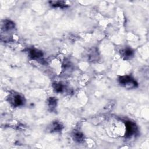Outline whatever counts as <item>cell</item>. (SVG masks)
Instances as JSON below:
<instances>
[{"mask_svg": "<svg viewBox=\"0 0 149 149\" xmlns=\"http://www.w3.org/2000/svg\"><path fill=\"white\" fill-rule=\"evenodd\" d=\"M11 103H12L14 107L21 106L24 104V98L20 95H14L12 97L10 98Z\"/></svg>", "mask_w": 149, "mask_h": 149, "instance_id": "obj_3", "label": "cell"}, {"mask_svg": "<svg viewBox=\"0 0 149 149\" xmlns=\"http://www.w3.org/2000/svg\"><path fill=\"white\" fill-rule=\"evenodd\" d=\"M83 138H84L83 135L80 132H76L73 134V139L75 141L80 142L83 140Z\"/></svg>", "mask_w": 149, "mask_h": 149, "instance_id": "obj_9", "label": "cell"}, {"mask_svg": "<svg viewBox=\"0 0 149 149\" xmlns=\"http://www.w3.org/2000/svg\"><path fill=\"white\" fill-rule=\"evenodd\" d=\"M62 129V124L58 121H55L51 124V128L50 130L51 132H58L61 130Z\"/></svg>", "mask_w": 149, "mask_h": 149, "instance_id": "obj_6", "label": "cell"}, {"mask_svg": "<svg viewBox=\"0 0 149 149\" xmlns=\"http://www.w3.org/2000/svg\"><path fill=\"white\" fill-rule=\"evenodd\" d=\"M125 125H126L125 135L127 137L131 136L136 133L137 128L135 123L131 121H127L125 123Z\"/></svg>", "mask_w": 149, "mask_h": 149, "instance_id": "obj_2", "label": "cell"}, {"mask_svg": "<svg viewBox=\"0 0 149 149\" xmlns=\"http://www.w3.org/2000/svg\"><path fill=\"white\" fill-rule=\"evenodd\" d=\"M30 54V57L34 60L39 59L43 57V54L42 51L37 50V49H31L29 51Z\"/></svg>", "mask_w": 149, "mask_h": 149, "instance_id": "obj_5", "label": "cell"}, {"mask_svg": "<svg viewBox=\"0 0 149 149\" xmlns=\"http://www.w3.org/2000/svg\"><path fill=\"white\" fill-rule=\"evenodd\" d=\"M119 82L121 85L128 89L134 88L138 86L137 82L129 76H123L119 77Z\"/></svg>", "mask_w": 149, "mask_h": 149, "instance_id": "obj_1", "label": "cell"}, {"mask_svg": "<svg viewBox=\"0 0 149 149\" xmlns=\"http://www.w3.org/2000/svg\"><path fill=\"white\" fill-rule=\"evenodd\" d=\"M3 28H4L5 31L11 30L15 28V24L11 21L6 20L4 21V23H3Z\"/></svg>", "mask_w": 149, "mask_h": 149, "instance_id": "obj_7", "label": "cell"}, {"mask_svg": "<svg viewBox=\"0 0 149 149\" xmlns=\"http://www.w3.org/2000/svg\"><path fill=\"white\" fill-rule=\"evenodd\" d=\"M50 4L54 7H60V8H63L66 7V4L64 1H50Z\"/></svg>", "mask_w": 149, "mask_h": 149, "instance_id": "obj_8", "label": "cell"}, {"mask_svg": "<svg viewBox=\"0 0 149 149\" xmlns=\"http://www.w3.org/2000/svg\"><path fill=\"white\" fill-rule=\"evenodd\" d=\"M53 87L54 90L58 93H61L64 90V86L61 83H54Z\"/></svg>", "mask_w": 149, "mask_h": 149, "instance_id": "obj_10", "label": "cell"}, {"mask_svg": "<svg viewBox=\"0 0 149 149\" xmlns=\"http://www.w3.org/2000/svg\"><path fill=\"white\" fill-rule=\"evenodd\" d=\"M48 105L51 108H55L57 105V100L54 97H50L48 100Z\"/></svg>", "mask_w": 149, "mask_h": 149, "instance_id": "obj_11", "label": "cell"}, {"mask_svg": "<svg viewBox=\"0 0 149 149\" xmlns=\"http://www.w3.org/2000/svg\"><path fill=\"white\" fill-rule=\"evenodd\" d=\"M121 55L124 59L128 60L134 55V51L129 48H125L121 51Z\"/></svg>", "mask_w": 149, "mask_h": 149, "instance_id": "obj_4", "label": "cell"}]
</instances>
